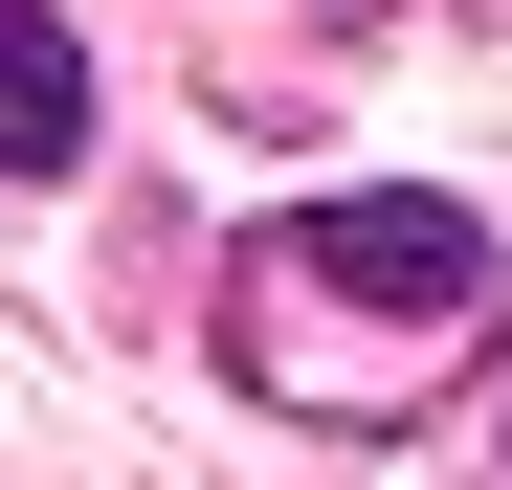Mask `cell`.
<instances>
[{"instance_id":"cell-1","label":"cell","mask_w":512,"mask_h":490,"mask_svg":"<svg viewBox=\"0 0 512 490\" xmlns=\"http://www.w3.org/2000/svg\"><path fill=\"white\" fill-rule=\"evenodd\" d=\"M245 312H401V335H446V312H490V223L468 201H312L268 268H245Z\"/></svg>"},{"instance_id":"cell-2","label":"cell","mask_w":512,"mask_h":490,"mask_svg":"<svg viewBox=\"0 0 512 490\" xmlns=\"http://www.w3.org/2000/svg\"><path fill=\"white\" fill-rule=\"evenodd\" d=\"M0 112H23V134H0V156H23V179H67V156H90V45H67L45 0H23V23H0Z\"/></svg>"}]
</instances>
